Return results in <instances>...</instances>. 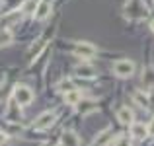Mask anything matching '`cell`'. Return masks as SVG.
Here are the masks:
<instances>
[{"instance_id":"obj_1","label":"cell","mask_w":154,"mask_h":146,"mask_svg":"<svg viewBox=\"0 0 154 146\" xmlns=\"http://www.w3.org/2000/svg\"><path fill=\"white\" fill-rule=\"evenodd\" d=\"M14 99L18 105H29L33 101V92H31V88L20 84V86L14 88Z\"/></svg>"},{"instance_id":"obj_2","label":"cell","mask_w":154,"mask_h":146,"mask_svg":"<svg viewBox=\"0 0 154 146\" xmlns=\"http://www.w3.org/2000/svg\"><path fill=\"white\" fill-rule=\"evenodd\" d=\"M113 72L117 76H121V78H127V76H131L135 72V62L133 60H117L113 64Z\"/></svg>"},{"instance_id":"obj_3","label":"cell","mask_w":154,"mask_h":146,"mask_svg":"<svg viewBox=\"0 0 154 146\" xmlns=\"http://www.w3.org/2000/svg\"><path fill=\"white\" fill-rule=\"evenodd\" d=\"M53 123H55V113L45 111V113H41V115L33 121V129L35 131H45V129H49Z\"/></svg>"},{"instance_id":"obj_4","label":"cell","mask_w":154,"mask_h":146,"mask_svg":"<svg viewBox=\"0 0 154 146\" xmlns=\"http://www.w3.org/2000/svg\"><path fill=\"white\" fill-rule=\"evenodd\" d=\"M74 55L82 56V59H92L96 55V47L92 43H86V41H80L74 45Z\"/></svg>"},{"instance_id":"obj_5","label":"cell","mask_w":154,"mask_h":146,"mask_svg":"<svg viewBox=\"0 0 154 146\" xmlns=\"http://www.w3.org/2000/svg\"><path fill=\"white\" fill-rule=\"evenodd\" d=\"M74 105H76V111L82 113V115H88V113L96 111V109L100 107V105L96 103V101H92V99H82V97H80V99L76 101Z\"/></svg>"},{"instance_id":"obj_6","label":"cell","mask_w":154,"mask_h":146,"mask_svg":"<svg viewBox=\"0 0 154 146\" xmlns=\"http://www.w3.org/2000/svg\"><path fill=\"white\" fill-rule=\"evenodd\" d=\"M51 14V4L49 2H39L37 6H35L33 10V18L37 20V22H43V20H47Z\"/></svg>"},{"instance_id":"obj_7","label":"cell","mask_w":154,"mask_h":146,"mask_svg":"<svg viewBox=\"0 0 154 146\" xmlns=\"http://www.w3.org/2000/svg\"><path fill=\"white\" fill-rule=\"evenodd\" d=\"M76 76H78V78L92 80V78H96V70L90 66V64H80V66L76 68Z\"/></svg>"},{"instance_id":"obj_8","label":"cell","mask_w":154,"mask_h":146,"mask_svg":"<svg viewBox=\"0 0 154 146\" xmlns=\"http://www.w3.org/2000/svg\"><path fill=\"white\" fill-rule=\"evenodd\" d=\"M146 135H148V129L144 127V125H140V123H135L131 127V136L135 140H143V138H146Z\"/></svg>"},{"instance_id":"obj_9","label":"cell","mask_w":154,"mask_h":146,"mask_svg":"<svg viewBox=\"0 0 154 146\" xmlns=\"http://www.w3.org/2000/svg\"><path fill=\"white\" fill-rule=\"evenodd\" d=\"M60 142L68 144V146H76L80 142V138H78V135H76L74 131H64L63 135H60Z\"/></svg>"},{"instance_id":"obj_10","label":"cell","mask_w":154,"mask_h":146,"mask_svg":"<svg viewBox=\"0 0 154 146\" xmlns=\"http://www.w3.org/2000/svg\"><path fill=\"white\" fill-rule=\"evenodd\" d=\"M117 117H119V121H121L123 125H131L133 119H135V115H133V111H131L129 107H121L119 113H117Z\"/></svg>"},{"instance_id":"obj_11","label":"cell","mask_w":154,"mask_h":146,"mask_svg":"<svg viewBox=\"0 0 154 146\" xmlns=\"http://www.w3.org/2000/svg\"><path fill=\"white\" fill-rule=\"evenodd\" d=\"M80 97H82V94H80L78 90H74V88H72V90H68V92H64V101H66L68 105H74Z\"/></svg>"},{"instance_id":"obj_12","label":"cell","mask_w":154,"mask_h":146,"mask_svg":"<svg viewBox=\"0 0 154 146\" xmlns=\"http://www.w3.org/2000/svg\"><path fill=\"white\" fill-rule=\"evenodd\" d=\"M143 82L146 84L148 88H154V68L152 66L144 68V72H143Z\"/></svg>"},{"instance_id":"obj_13","label":"cell","mask_w":154,"mask_h":146,"mask_svg":"<svg viewBox=\"0 0 154 146\" xmlns=\"http://www.w3.org/2000/svg\"><path fill=\"white\" fill-rule=\"evenodd\" d=\"M135 99L140 107H150V99H148V96L144 92H135Z\"/></svg>"},{"instance_id":"obj_14","label":"cell","mask_w":154,"mask_h":146,"mask_svg":"<svg viewBox=\"0 0 154 146\" xmlns=\"http://www.w3.org/2000/svg\"><path fill=\"white\" fill-rule=\"evenodd\" d=\"M111 138H113V136H109V131H105L102 136H100V135L96 136L94 142H96V144H103V142H111Z\"/></svg>"},{"instance_id":"obj_15","label":"cell","mask_w":154,"mask_h":146,"mask_svg":"<svg viewBox=\"0 0 154 146\" xmlns=\"http://www.w3.org/2000/svg\"><path fill=\"white\" fill-rule=\"evenodd\" d=\"M10 41H12V33L10 31H2L0 33V45H8Z\"/></svg>"},{"instance_id":"obj_16","label":"cell","mask_w":154,"mask_h":146,"mask_svg":"<svg viewBox=\"0 0 154 146\" xmlns=\"http://www.w3.org/2000/svg\"><path fill=\"white\" fill-rule=\"evenodd\" d=\"M35 6H37V2H35V0H27L26 4H23V12H31V10H35Z\"/></svg>"},{"instance_id":"obj_17","label":"cell","mask_w":154,"mask_h":146,"mask_svg":"<svg viewBox=\"0 0 154 146\" xmlns=\"http://www.w3.org/2000/svg\"><path fill=\"white\" fill-rule=\"evenodd\" d=\"M60 90H63V92H68V90H72L70 82H63V86H60Z\"/></svg>"},{"instance_id":"obj_18","label":"cell","mask_w":154,"mask_h":146,"mask_svg":"<svg viewBox=\"0 0 154 146\" xmlns=\"http://www.w3.org/2000/svg\"><path fill=\"white\" fill-rule=\"evenodd\" d=\"M148 135H154V119L150 121V125H148Z\"/></svg>"},{"instance_id":"obj_19","label":"cell","mask_w":154,"mask_h":146,"mask_svg":"<svg viewBox=\"0 0 154 146\" xmlns=\"http://www.w3.org/2000/svg\"><path fill=\"white\" fill-rule=\"evenodd\" d=\"M6 140H8V136H6V135H4V132H2V131H0V144H4V142H6Z\"/></svg>"},{"instance_id":"obj_20","label":"cell","mask_w":154,"mask_h":146,"mask_svg":"<svg viewBox=\"0 0 154 146\" xmlns=\"http://www.w3.org/2000/svg\"><path fill=\"white\" fill-rule=\"evenodd\" d=\"M150 29H152V31H154V22H152V23H150Z\"/></svg>"}]
</instances>
